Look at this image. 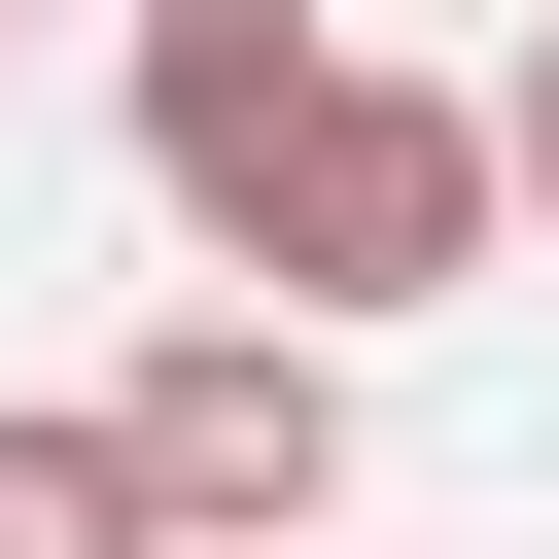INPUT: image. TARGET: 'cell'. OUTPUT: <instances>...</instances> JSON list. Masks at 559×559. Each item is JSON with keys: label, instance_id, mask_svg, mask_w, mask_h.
I'll return each mask as SVG.
<instances>
[{"label": "cell", "instance_id": "obj_1", "mask_svg": "<svg viewBox=\"0 0 559 559\" xmlns=\"http://www.w3.org/2000/svg\"><path fill=\"white\" fill-rule=\"evenodd\" d=\"M489 210H524V140H489L454 70H349V105H314V140L245 175V245H210V280L349 349V314H419V280H489Z\"/></svg>", "mask_w": 559, "mask_h": 559}, {"label": "cell", "instance_id": "obj_2", "mask_svg": "<svg viewBox=\"0 0 559 559\" xmlns=\"http://www.w3.org/2000/svg\"><path fill=\"white\" fill-rule=\"evenodd\" d=\"M105 419H140V524L175 559H314V489H349V349L314 314H175Z\"/></svg>", "mask_w": 559, "mask_h": 559}, {"label": "cell", "instance_id": "obj_3", "mask_svg": "<svg viewBox=\"0 0 559 559\" xmlns=\"http://www.w3.org/2000/svg\"><path fill=\"white\" fill-rule=\"evenodd\" d=\"M314 105H349V35H314V0H140V175H175L210 245H245V175H280Z\"/></svg>", "mask_w": 559, "mask_h": 559}, {"label": "cell", "instance_id": "obj_4", "mask_svg": "<svg viewBox=\"0 0 559 559\" xmlns=\"http://www.w3.org/2000/svg\"><path fill=\"white\" fill-rule=\"evenodd\" d=\"M0 559H175L140 524V419H0Z\"/></svg>", "mask_w": 559, "mask_h": 559}, {"label": "cell", "instance_id": "obj_5", "mask_svg": "<svg viewBox=\"0 0 559 559\" xmlns=\"http://www.w3.org/2000/svg\"><path fill=\"white\" fill-rule=\"evenodd\" d=\"M489 140H524V210H559V35H524V70H489Z\"/></svg>", "mask_w": 559, "mask_h": 559}]
</instances>
